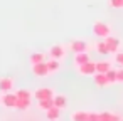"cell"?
Segmentation results:
<instances>
[{"label":"cell","mask_w":123,"mask_h":121,"mask_svg":"<svg viewBox=\"0 0 123 121\" xmlns=\"http://www.w3.org/2000/svg\"><path fill=\"white\" fill-rule=\"evenodd\" d=\"M17 109L20 111H27L32 106V99H34V92H31L29 89H17Z\"/></svg>","instance_id":"6da1fadb"},{"label":"cell","mask_w":123,"mask_h":121,"mask_svg":"<svg viewBox=\"0 0 123 121\" xmlns=\"http://www.w3.org/2000/svg\"><path fill=\"white\" fill-rule=\"evenodd\" d=\"M93 34L99 39H106L108 35H111V27L106 24V22H101V20H96L93 24Z\"/></svg>","instance_id":"7a4b0ae2"},{"label":"cell","mask_w":123,"mask_h":121,"mask_svg":"<svg viewBox=\"0 0 123 121\" xmlns=\"http://www.w3.org/2000/svg\"><path fill=\"white\" fill-rule=\"evenodd\" d=\"M0 103H2L4 108L7 109H17V94L9 91V92H4L2 98H0Z\"/></svg>","instance_id":"3957f363"},{"label":"cell","mask_w":123,"mask_h":121,"mask_svg":"<svg viewBox=\"0 0 123 121\" xmlns=\"http://www.w3.org/2000/svg\"><path fill=\"white\" fill-rule=\"evenodd\" d=\"M47 54H49L51 59H57V61H61V59L66 57V49H64V46H61V44H54V46L49 47Z\"/></svg>","instance_id":"277c9868"},{"label":"cell","mask_w":123,"mask_h":121,"mask_svg":"<svg viewBox=\"0 0 123 121\" xmlns=\"http://www.w3.org/2000/svg\"><path fill=\"white\" fill-rule=\"evenodd\" d=\"M76 67H78V72L81 76H94L96 74V62H93V61H88L86 64H81Z\"/></svg>","instance_id":"5b68a950"},{"label":"cell","mask_w":123,"mask_h":121,"mask_svg":"<svg viewBox=\"0 0 123 121\" xmlns=\"http://www.w3.org/2000/svg\"><path fill=\"white\" fill-rule=\"evenodd\" d=\"M34 98L37 101H41V99H52L54 98V91L51 87H39V89L34 91Z\"/></svg>","instance_id":"8992f818"},{"label":"cell","mask_w":123,"mask_h":121,"mask_svg":"<svg viewBox=\"0 0 123 121\" xmlns=\"http://www.w3.org/2000/svg\"><path fill=\"white\" fill-rule=\"evenodd\" d=\"M105 42H106V46H108V49H110L111 54H116V52L120 51V47H121L120 39H116V37H113V35H108V37L105 39Z\"/></svg>","instance_id":"52a82bcc"},{"label":"cell","mask_w":123,"mask_h":121,"mask_svg":"<svg viewBox=\"0 0 123 121\" xmlns=\"http://www.w3.org/2000/svg\"><path fill=\"white\" fill-rule=\"evenodd\" d=\"M88 42L86 40H73L69 44V49L73 51V54H79V52H86L88 51Z\"/></svg>","instance_id":"ba28073f"},{"label":"cell","mask_w":123,"mask_h":121,"mask_svg":"<svg viewBox=\"0 0 123 121\" xmlns=\"http://www.w3.org/2000/svg\"><path fill=\"white\" fill-rule=\"evenodd\" d=\"M32 72H34V76H37V77H46V76H49L47 64H46V62L32 64Z\"/></svg>","instance_id":"9c48e42d"},{"label":"cell","mask_w":123,"mask_h":121,"mask_svg":"<svg viewBox=\"0 0 123 121\" xmlns=\"http://www.w3.org/2000/svg\"><path fill=\"white\" fill-rule=\"evenodd\" d=\"M14 77H0V92H9L14 89Z\"/></svg>","instance_id":"30bf717a"},{"label":"cell","mask_w":123,"mask_h":121,"mask_svg":"<svg viewBox=\"0 0 123 121\" xmlns=\"http://www.w3.org/2000/svg\"><path fill=\"white\" fill-rule=\"evenodd\" d=\"M93 82H94L98 87H106V86H110V81H108L106 74H103V72H96V74L93 76Z\"/></svg>","instance_id":"8fae6325"},{"label":"cell","mask_w":123,"mask_h":121,"mask_svg":"<svg viewBox=\"0 0 123 121\" xmlns=\"http://www.w3.org/2000/svg\"><path fill=\"white\" fill-rule=\"evenodd\" d=\"M52 101H54V106H56V108H59V109L68 108V98H66L64 94H54Z\"/></svg>","instance_id":"7c38bea8"},{"label":"cell","mask_w":123,"mask_h":121,"mask_svg":"<svg viewBox=\"0 0 123 121\" xmlns=\"http://www.w3.org/2000/svg\"><path fill=\"white\" fill-rule=\"evenodd\" d=\"M61 111H62V109H59V108H56V106H52L51 109H47V111H46L47 121H57V119L61 118Z\"/></svg>","instance_id":"4fadbf2b"},{"label":"cell","mask_w":123,"mask_h":121,"mask_svg":"<svg viewBox=\"0 0 123 121\" xmlns=\"http://www.w3.org/2000/svg\"><path fill=\"white\" fill-rule=\"evenodd\" d=\"M46 64H47L49 74H56L61 69V61H57V59H49V61H46Z\"/></svg>","instance_id":"5bb4252c"},{"label":"cell","mask_w":123,"mask_h":121,"mask_svg":"<svg viewBox=\"0 0 123 121\" xmlns=\"http://www.w3.org/2000/svg\"><path fill=\"white\" fill-rule=\"evenodd\" d=\"M99 121H121V118L111 111H105V113H99Z\"/></svg>","instance_id":"9a60e30c"},{"label":"cell","mask_w":123,"mask_h":121,"mask_svg":"<svg viewBox=\"0 0 123 121\" xmlns=\"http://www.w3.org/2000/svg\"><path fill=\"white\" fill-rule=\"evenodd\" d=\"M89 59V54L88 52H79V54H74V64L76 66H81V64H86Z\"/></svg>","instance_id":"2e32d148"},{"label":"cell","mask_w":123,"mask_h":121,"mask_svg":"<svg viewBox=\"0 0 123 121\" xmlns=\"http://www.w3.org/2000/svg\"><path fill=\"white\" fill-rule=\"evenodd\" d=\"M110 69H111V62H110V61H98V62H96V72L106 74Z\"/></svg>","instance_id":"e0dca14e"},{"label":"cell","mask_w":123,"mask_h":121,"mask_svg":"<svg viewBox=\"0 0 123 121\" xmlns=\"http://www.w3.org/2000/svg\"><path fill=\"white\" fill-rule=\"evenodd\" d=\"M89 113L88 111H74L71 114V121H88Z\"/></svg>","instance_id":"ac0fdd59"},{"label":"cell","mask_w":123,"mask_h":121,"mask_svg":"<svg viewBox=\"0 0 123 121\" xmlns=\"http://www.w3.org/2000/svg\"><path fill=\"white\" fill-rule=\"evenodd\" d=\"M94 47H96V51H98V54H101V56H108V54H111L105 40H98Z\"/></svg>","instance_id":"d6986e66"},{"label":"cell","mask_w":123,"mask_h":121,"mask_svg":"<svg viewBox=\"0 0 123 121\" xmlns=\"http://www.w3.org/2000/svg\"><path fill=\"white\" fill-rule=\"evenodd\" d=\"M39 62H46V54L44 52H34V54H31V64H39Z\"/></svg>","instance_id":"ffe728a7"},{"label":"cell","mask_w":123,"mask_h":121,"mask_svg":"<svg viewBox=\"0 0 123 121\" xmlns=\"http://www.w3.org/2000/svg\"><path fill=\"white\" fill-rule=\"evenodd\" d=\"M37 106H39L42 111H47V109H51V108L54 106V101H52V99H41V101H37Z\"/></svg>","instance_id":"44dd1931"},{"label":"cell","mask_w":123,"mask_h":121,"mask_svg":"<svg viewBox=\"0 0 123 121\" xmlns=\"http://www.w3.org/2000/svg\"><path fill=\"white\" fill-rule=\"evenodd\" d=\"M106 77H108V81H110V84H116L118 82V79H116V69H110L108 72H106Z\"/></svg>","instance_id":"7402d4cb"},{"label":"cell","mask_w":123,"mask_h":121,"mask_svg":"<svg viewBox=\"0 0 123 121\" xmlns=\"http://www.w3.org/2000/svg\"><path fill=\"white\" fill-rule=\"evenodd\" d=\"M108 5L111 9H123V0H108Z\"/></svg>","instance_id":"603a6c76"},{"label":"cell","mask_w":123,"mask_h":121,"mask_svg":"<svg viewBox=\"0 0 123 121\" xmlns=\"http://www.w3.org/2000/svg\"><path fill=\"white\" fill-rule=\"evenodd\" d=\"M115 62H116L120 67H123V52H121V51H118V52L115 54Z\"/></svg>","instance_id":"cb8c5ba5"},{"label":"cell","mask_w":123,"mask_h":121,"mask_svg":"<svg viewBox=\"0 0 123 121\" xmlns=\"http://www.w3.org/2000/svg\"><path fill=\"white\" fill-rule=\"evenodd\" d=\"M88 121H99V113H89Z\"/></svg>","instance_id":"d4e9b609"},{"label":"cell","mask_w":123,"mask_h":121,"mask_svg":"<svg viewBox=\"0 0 123 121\" xmlns=\"http://www.w3.org/2000/svg\"><path fill=\"white\" fill-rule=\"evenodd\" d=\"M116 79H118V82H123V67L116 69Z\"/></svg>","instance_id":"484cf974"},{"label":"cell","mask_w":123,"mask_h":121,"mask_svg":"<svg viewBox=\"0 0 123 121\" xmlns=\"http://www.w3.org/2000/svg\"><path fill=\"white\" fill-rule=\"evenodd\" d=\"M0 98H2V94H0Z\"/></svg>","instance_id":"4316f807"}]
</instances>
